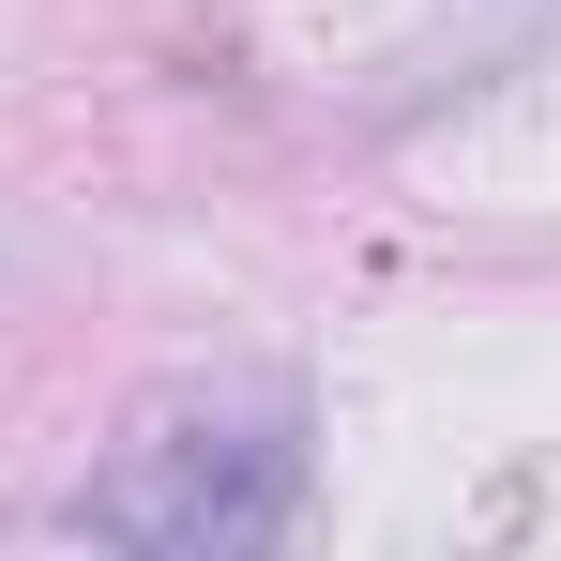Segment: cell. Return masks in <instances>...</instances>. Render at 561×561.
<instances>
[{
    "instance_id": "6da1fadb",
    "label": "cell",
    "mask_w": 561,
    "mask_h": 561,
    "mask_svg": "<svg viewBox=\"0 0 561 561\" xmlns=\"http://www.w3.org/2000/svg\"><path fill=\"white\" fill-rule=\"evenodd\" d=\"M77 516L106 547H259L288 516V410H152Z\"/></svg>"
}]
</instances>
